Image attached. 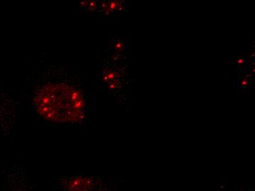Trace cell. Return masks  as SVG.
Listing matches in <instances>:
<instances>
[{
  "instance_id": "obj_1",
  "label": "cell",
  "mask_w": 255,
  "mask_h": 191,
  "mask_svg": "<svg viewBox=\"0 0 255 191\" xmlns=\"http://www.w3.org/2000/svg\"><path fill=\"white\" fill-rule=\"evenodd\" d=\"M34 102L40 116L56 123H76L85 116L83 95L68 84H46L36 93Z\"/></svg>"
},
{
  "instance_id": "obj_2",
  "label": "cell",
  "mask_w": 255,
  "mask_h": 191,
  "mask_svg": "<svg viewBox=\"0 0 255 191\" xmlns=\"http://www.w3.org/2000/svg\"><path fill=\"white\" fill-rule=\"evenodd\" d=\"M65 191H104L94 180L86 177H75L68 180Z\"/></svg>"
}]
</instances>
